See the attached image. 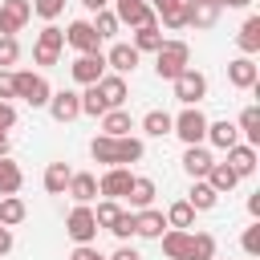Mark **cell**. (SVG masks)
<instances>
[{
	"instance_id": "48",
	"label": "cell",
	"mask_w": 260,
	"mask_h": 260,
	"mask_svg": "<svg viewBox=\"0 0 260 260\" xmlns=\"http://www.w3.org/2000/svg\"><path fill=\"white\" fill-rule=\"evenodd\" d=\"M106 260H142V252H138V248H130V244H122V248H118L114 256H106Z\"/></svg>"
},
{
	"instance_id": "10",
	"label": "cell",
	"mask_w": 260,
	"mask_h": 260,
	"mask_svg": "<svg viewBox=\"0 0 260 260\" xmlns=\"http://www.w3.org/2000/svg\"><path fill=\"white\" fill-rule=\"evenodd\" d=\"M110 4H114V16H118V24L142 28V24H150V20H154V8H150L146 0H110Z\"/></svg>"
},
{
	"instance_id": "32",
	"label": "cell",
	"mask_w": 260,
	"mask_h": 260,
	"mask_svg": "<svg viewBox=\"0 0 260 260\" xmlns=\"http://www.w3.org/2000/svg\"><path fill=\"white\" fill-rule=\"evenodd\" d=\"M167 228H175V232H191L195 228V211H191L187 199H179V203L167 207Z\"/></svg>"
},
{
	"instance_id": "15",
	"label": "cell",
	"mask_w": 260,
	"mask_h": 260,
	"mask_svg": "<svg viewBox=\"0 0 260 260\" xmlns=\"http://www.w3.org/2000/svg\"><path fill=\"white\" fill-rule=\"evenodd\" d=\"M162 232H167V215H162V211H154V207L134 211V236H142V240H158Z\"/></svg>"
},
{
	"instance_id": "19",
	"label": "cell",
	"mask_w": 260,
	"mask_h": 260,
	"mask_svg": "<svg viewBox=\"0 0 260 260\" xmlns=\"http://www.w3.org/2000/svg\"><path fill=\"white\" fill-rule=\"evenodd\" d=\"M138 57H142V53H138L134 45H126V41H122V45H114V49L106 53V65H110V69H114V73L122 77V73H134Z\"/></svg>"
},
{
	"instance_id": "14",
	"label": "cell",
	"mask_w": 260,
	"mask_h": 260,
	"mask_svg": "<svg viewBox=\"0 0 260 260\" xmlns=\"http://www.w3.org/2000/svg\"><path fill=\"white\" fill-rule=\"evenodd\" d=\"M98 93H102V102H106L110 110H126L130 85H126V77H118V73H102V81H98Z\"/></svg>"
},
{
	"instance_id": "39",
	"label": "cell",
	"mask_w": 260,
	"mask_h": 260,
	"mask_svg": "<svg viewBox=\"0 0 260 260\" xmlns=\"http://www.w3.org/2000/svg\"><path fill=\"white\" fill-rule=\"evenodd\" d=\"M89 24H93V32H98L102 41L118 32V16H114V8H102V12H93V20H89Z\"/></svg>"
},
{
	"instance_id": "35",
	"label": "cell",
	"mask_w": 260,
	"mask_h": 260,
	"mask_svg": "<svg viewBox=\"0 0 260 260\" xmlns=\"http://www.w3.org/2000/svg\"><path fill=\"white\" fill-rule=\"evenodd\" d=\"M236 130H240V134L248 138V146H256V142H260V106H248V110L240 114Z\"/></svg>"
},
{
	"instance_id": "29",
	"label": "cell",
	"mask_w": 260,
	"mask_h": 260,
	"mask_svg": "<svg viewBox=\"0 0 260 260\" xmlns=\"http://www.w3.org/2000/svg\"><path fill=\"white\" fill-rule=\"evenodd\" d=\"M89 154H93V162H102V167H118V138L98 134V138L89 142Z\"/></svg>"
},
{
	"instance_id": "2",
	"label": "cell",
	"mask_w": 260,
	"mask_h": 260,
	"mask_svg": "<svg viewBox=\"0 0 260 260\" xmlns=\"http://www.w3.org/2000/svg\"><path fill=\"white\" fill-rule=\"evenodd\" d=\"M171 134H179L183 146H203V138H207V114L199 106H183L171 118Z\"/></svg>"
},
{
	"instance_id": "47",
	"label": "cell",
	"mask_w": 260,
	"mask_h": 260,
	"mask_svg": "<svg viewBox=\"0 0 260 260\" xmlns=\"http://www.w3.org/2000/svg\"><path fill=\"white\" fill-rule=\"evenodd\" d=\"M69 260H106V256H102L93 244H77V248L69 252Z\"/></svg>"
},
{
	"instance_id": "46",
	"label": "cell",
	"mask_w": 260,
	"mask_h": 260,
	"mask_svg": "<svg viewBox=\"0 0 260 260\" xmlns=\"http://www.w3.org/2000/svg\"><path fill=\"white\" fill-rule=\"evenodd\" d=\"M16 85H12V69H0V102H12Z\"/></svg>"
},
{
	"instance_id": "24",
	"label": "cell",
	"mask_w": 260,
	"mask_h": 260,
	"mask_svg": "<svg viewBox=\"0 0 260 260\" xmlns=\"http://www.w3.org/2000/svg\"><path fill=\"white\" fill-rule=\"evenodd\" d=\"M69 179H73V167H69V162H49L41 183H45V191H49V195H65Z\"/></svg>"
},
{
	"instance_id": "53",
	"label": "cell",
	"mask_w": 260,
	"mask_h": 260,
	"mask_svg": "<svg viewBox=\"0 0 260 260\" xmlns=\"http://www.w3.org/2000/svg\"><path fill=\"white\" fill-rule=\"evenodd\" d=\"M8 150H12V142H8V134H0V158H8Z\"/></svg>"
},
{
	"instance_id": "21",
	"label": "cell",
	"mask_w": 260,
	"mask_h": 260,
	"mask_svg": "<svg viewBox=\"0 0 260 260\" xmlns=\"http://www.w3.org/2000/svg\"><path fill=\"white\" fill-rule=\"evenodd\" d=\"M154 195H158L154 179H146V175H134L130 191H126V199H130V211H142V207H150V203H154Z\"/></svg>"
},
{
	"instance_id": "6",
	"label": "cell",
	"mask_w": 260,
	"mask_h": 260,
	"mask_svg": "<svg viewBox=\"0 0 260 260\" xmlns=\"http://www.w3.org/2000/svg\"><path fill=\"white\" fill-rule=\"evenodd\" d=\"M61 49H65V32H61L57 24H45V28L37 32V45H32V61H37V65H57Z\"/></svg>"
},
{
	"instance_id": "25",
	"label": "cell",
	"mask_w": 260,
	"mask_h": 260,
	"mask_svg": "<svg viewBox=\"0 0 260 260\" xmlns=\"http://www.w3.org/2000/svg\"><path fill=\"white\" fill-rule=\"evenodd\" d=\"M187 203H191V211H211V207L219 203V195L211 191V183H207V179H191V191H187Z\"/></svg>"
},
{
	"instance_id": "26",
	"label": "cell",
	"mask_w": 260,
	"mask_h": 260,
	"mask_svg": "<svg viewBox=\"0 0 260 260\" xmlns=\"http://www.w3.org/2000/svg\"><path fill=\"white\" fill-rule=\"evenodd\" d=\"M236 45L244 49V57H256L260 53V16H248L236 32Z\"/></svg>"
},
{
	"instance_id": "40",
	"label": "cell",
	"mask_w": 260,
	"mask_h": 260,
	"mask_svg": "<svg viewBox=\"0 0 260 260\" xmlns=\"http://www.w3.org/2000/svg\"><path fill=\"white\" fill-rule=\"evenodd\" d=\"M110 106L102 102V93H98V85H85V93H81V114H89V118H102Z\"/></svg>"
},
{
	"instance_id": "4",
	"label": "cell",
	"mask_w": 260,
	"mask_h": 260,
	"mask_svg": "<svg viewBox=\"0 0 260 260\" xmlns=\"http://www.w3.org/2000/svg\"><path fill=\"white\" fill-rule=\"evenodd\" d=\"M65 236L73 244H93L98 240V219H93V207L89 203H77L69 215H65Z\"/></svg>"
},
{
	"instance_id": "56",
	"label": "cell",
	"mask_w": 260,
	"mask_h": 260,
	"mask_svg": "<svg viewBox=\"0 0 260 260\" xmlns=\"http://www.w3.org/2000/svg\"><path fill=\"white\" fill-rule=\"evenodd\" d=\"M211 260H219V256H211Z\"/></svg>"
},
{
	"instance_id": "30",
	"label": "cell",
	"mask_w": 260,
	"mask_h": 260,
	"mask_svg": "<svg viewBox=\"0 0 260 260\" xmlns=\"http://www.w3.org/2000/svg\"><path fill=\"white\" fill-rule=\"evenodd\" d=\"M187 240H191V232H175V228H167V232L158 236L167 260H187Z\"/></svg>"
},
{
	"instance_id": "33",
	"label": "cell",
	"mask_w": 260,
	"mask_h": 260,
	"mask_svg": "<svg viewBox=\"0 0 260 260\" xmlns=\"http://www.w3.org/2000/svg\"><path fill=\"white\" fill-rule=\"evenodd\" d=\"M24 215H28V207H24L20 195H0V223L4 228H16Z\"/></svg>"
},
{
	"instance_id": "34",
	"label": "cell",
	"mask_w": 260,
	"mask_h": 260,
	"mask_svg": "<svg viewBox=\"0 0 260 260\" xmlns=\"http://www.w3.org/2000/svg\"><path fill=\"white\" fill-rule=\"evenodd\" d=\"M215 256V236L211 232H191L187 240V260H211Z\"/></svg>"
},
{
	"instance_id": "16",
	"label": "cell",
	"mask_w": 260,
	"mask_h": 260,
	"mask_svg": "<svg viewBox=\"0 0 260 260\" xmlns=\"http://www.w3.org/2000/svg\"><path fill=\"white\" fill-rule=\"evenodd\" d=\"M219 20L215 0H187V28H211Z\"/></svg>"
},
{
	"instance_id": "51",
	"label": "cell",
	"mask_w": 260,
	"mask_h": 260,
	"mask_svg": "<svg viewBox=\"0 0 260 260\" xmlns=\"http://www.w3.org/2000/svg\"><path fill=\"white\" fill-rule=\"evenodd\" d=\"M248 211H252V215H260V191H256V195H248Z\"/></svg>"
},
{
	"instance_id": "3",
	"label": "cell",
	"mask_w": 260,
	"mask_h": 260,
	"mask_svg": "<svg viewBox=\"0 0 260 260\" xmlns=\"http://www.w3.org/2000/svg\"><path fill=\"white\" fill-rule=\"evenodd\" d=\"M12 85H16V98L28 102L32 110L49 106V98H53V85H49L41 73H32V69H12Z\"/></svg>"
},
{
	"instance_id": "20",
	"label": "cell",
	"mask_w": 260,
	"mask_h": 260,
	"mask_svg": "<svg viewBox=\"0 0 260 260\" xmlns=\"http://www.w3.org/2000/svg\"><path fill=\"white\" fill-rule=\"evenodd\" d=\"M211 150L207 146H187L183 150V171L191 175V179H207V171H211Z\"/></svg>"
},
{
	"instance_id": "17",
	"label": "cell",
	"mask_w": 260,
	"mask_h": 260,
	"mask_svg": "<svg viewBox=\"0 0 260 260\" xmlns=\"http://www.w3.org/2000/svg\"><path fill=\"white\" fill-rule=\"evenodd\" d=\"M65 195H69L73 203H93V199H98V175H89V171H73Z\"/></svg>"
},
{
	"instance_id": "28",
	"label": "cell",
	"mask_w": 260,
	"mask_h": 260,
	"mask_svg": "<svg viewBox=\"0 0 260 260\" xmlns=\"http://www.w3.org/2000/svg\"><path fill=\"white\" fill-rule=\"evenodd\" d=\"M162 41H167V37H162L158 20H150V24L134 28V49H138V53H158V45H162Z\"/></svg>"
},
{
	"instance_id": "54",
	"label": "cell",
	"mask_w": 260,
	"mask_h": 260,
	"mask_svg": "<svg viewBox=\"0 0 260 260\" xmlns=\"http://www.w3.org/2000/svg\"><path fill=\"white\" fill-rule=\"evenodd\" d=\"M167 4H175V0H150V8L158 12V8H167Z\"/></svg>"
},
{
	"instance_id": "43",
	"label": "cell",
	"mask_w": 260,
	"mask_h": 260,
	"mask_svg": "<svg viewBox=\"0 0 260 260\" xmlns=\"http://www.w3.org/2000/svg\"><path fill=\"white\" fill-rule=\"evenodd\" d=\"M240 248H244L248 256H260V223H248V228H244V236H240Z\"/></svg>"
},
{
	"instance_id": "55",
	"label": "cell",
	"mask_w": 260,
	"mask_h": 260,
	"mask_svg": "<svg viewBox=\"0 0 260 260\" xmlns=\"http://www.w3.org/2000/svg\"><path fill=\"white\" fill-rule=\"evenodd\" d=\"M252 260H260V256H252Z\"/></svg>"
},
{
	"instance_id": "52",
	"label": "cell",
	"mask_w": 260,
	"mask_h": 260,
	"mask_svg": "<svg viewBox=\"0 0 260 260\" xmlns=\"http://www.w3.org/2000/svg\"><path fill=\"white\" fill-rule=\"evenodd\" d=\"M252 0H219V8H248Z\"/></svg>"
},
{
	"instance_id": "50",
	"label": "cell",
	"mask_w": 260,
	"mask_h": 260,
	"mask_svg": "<svg viewBox=\"0 0 260 260\" xmlns=\"http://www.w3.org/2000/svg\"><path fill=\"white\" fill-rule=\"evenodd\" d=\"M81 8H89V12H102V8H110V0H81Z\"/></svg>"
},
{
	"instance_id": "49",
	"label": "cell",
	"mask_w": 260,
	"mask_h": 260,
	"mask_svg": "<svg viewBox=\"0 0 260 260\" xmlns=\"http://www.w3.org/2000/svg\"><path fill=\"white\" fill-rule=\"evenodd\" d=\"M8 252H12V228L0 223V256H8Z\"/></svg>"
},
{
	"instance_id": "22",
	"label": "cell",
	"mask_w": 260,
	"mask_h": 260,
	"mask_svg": "<svg viewBox=\"0 0 260 260\" xmlns=\"http://www.w3.org/2000/svg\"><path fill=\"white\" fill-rule=\"evenodd\" d=\"M228 167H232L240 179H248V175L256 171V146H248V142H236V146L228 150Z\"/></svg>"
},
{
	"instance_id": "31",
	"label": "cell",
	"mask_w": 260,
	"mask_h": 260,
	"mask_svg": "<svg viewBox=\"0 0 260 260\" xmlns=\"http://www.w3.org/2000/svg\"><path fill=\"white\" fill-rule=\"evenodd\" d=\"M207 183H211V191H215V195H223V191H232V187L240 183V175H236L228 162H211V171H207Z\"/></svg>"
},
{
	"instance_id": "8",
	"label": "cell",
	"mask_w": 260,
	"mask_h": 260,
	"mask_svg": "<svg viewBox=\"0 0 260 260\" xmlns=\"http://www.w3.org/2000/svg\"><path fill=\"white\" fill-rule=\"evenodd\" d=\"M73 81L77 85H98L102 73H106V53H77V61L69 65Z\"/></svg>"
},
{
	"instance_id": "11",
	"label": "cell",
	"mask_w": 260,
	"mask_h": 260,
	"mask_svg": "<svg viewBox=\"0 0 260 260\" xmlns=\"http://www.w3.org/2000/svg\"><path fill=\"white\" fill-rule=\"evenodd\" d=\"M130 183H134L130 167H106V175L98 179V195H106V199H126Z\"/></svg>"
},
{
	"instance_id": "13",
	"label": "cell",
	"mask_w": 260,
	"mask_h": 260,
	"mask_svg": "<svg viewBox=\"0 0 260 260\" xmlns=\"http://www.w3.org/2000/svg\"><path fill=\"white\" fill-rule=\"evenodd\" d=\"M228 81H232L236 89H256V85H260V65L240 53L236 61H228Z\"/></svg>"
},
{
	"instance_id": "1",
	"label": "cell",
	"mask_w": 260,
	"mask_h": 260,
	"mask_svg": "<svg viewBox=\"0 0 260 260\" xmlns=\"http://www.w3.org/2000/svg\"><path fill=\"white\" fill-rule=\"evenodd\" d=\"M187 65H191V45H187V41L171 37V41L158 45V53H154V73H158L162 81H175Z\"/></svg>"
},
{
	"instance_id": "36",
	"label": "cell",
	"mask_w": 260,
	"mask_h": 260,
	"mask_svg": "<svg viewBox=\"0 0 260 260\" xmlns=\"http://www.w3.org/2000/svg\"><path fill=\"white\" fill-rule=\"evenodd\" d=\"M20 183H24L20 167H16L12 158H0V195H16V191H20Z\"/></svg>"
},
{
	"instance_id": "7",
	"label": "cell",
	"mask_w": 260,
	"mask_h": 260,
	"mask_svg": "<svg viewBox=\"0 0 260 260\" xmlns=\"http://www.w3.org/2000/svg\"><path fill=\"white\" fill-rule=\"evenodd\" d=\"M32 20V0H0V37H16Z\"/></svg>"
},
{
	"instance_id": "57",
	"label": "cell",
	"mask_w": 260,
	"mask_h": 260,
	"mask_svg": "<svg viewBox=\"0 0 260 260\" xmlns=\"http://www.w3.org/2000/svg\"><path fill=\"white\" fill-rule=\"evenodd\" d=\"M215 4H219V0H215Z\"/></svg>"
},
{
	"instance_id": "41",
	"label": "cell",
	"mask_w": 260,
	"mask_h": 260,
	"mask_svg": "<svg viewBox=\"0 0 260 260\" xmlns=\"http://www.w3.org/2000/svg\"><path fill=\"white\" fill-rule=\"evenodd\" d=\"M20 61V45H16V37H0V69H12Z\"/></svg>"
},
{
	"instance_id": "9",
	"label": "cell",
	"mask_w": 260,
	"mask_h": 260,
	"mask_svg": "<svg viewBox=\"0 0 260 260\" xmlns=\"http://www.w3.org/2000/svg\"><path fill=\"white\" fill-rule=\"evenodd\" d=\"M49 114H53V122H73V118H81V93H73V89H53V98H49V106H45Z\"/></svg>"
},
{
	"instance_id": "38",
	"label": "cell",
	"mask_w": 260,
	"mask_h": 260,
	"mask_svg": "<svg viewBox=\"0 0 260 260\" xmlns=\"http://www.w3.org/2000/svg\"><path fill=\"white\" fill-rule=\"evenodd\" d=\"M118 215H122V207H118V199H102V203L93 207V219H98V232H102V228L110 232Z\"/></svg>"
},
{
	"instance_id": "37",
	"label": "cell",
	"mask_w": 260,
	"mask_h": 260,
	"mask_svg": "<svg viewBox=\"0 0 260 260\" xmlns=\"http://www.w3.org/2000/svg\"><path fill=\"white\" fill-rule=\"evenodd\" d=\"M142 130H146L150 138H167V134H171V114H167V110H146Z\"/></svg>"
},
{
	"instance_id": "45",
	"label": "cell",
	"mask_w": 260,
	"mask_h": 260,
	"mask_svg": "<svg viewBox=\"0 0 260 260\" xmlns=\"http://www.w3.org/2000/svg\"><path fill=\"white\" fill-rule=\"evenodd\" d=\"M16 126V106L12 102H0V134H8Z\"/></svg>"
},
{
	"instance_id": "18",
	"label": "cell",
	"mask_w": 260,
	"mask_h": 260,
	"mask_svg": "<svg viewBox=\"0 0 260 260\" xmlns=\"http://www.w3.org/2000/svg\"><path fill=\"white\" fill-rule=\"evenodd\" d=\"M203 142H211L215 150H232V146L240 142V130H236V122L219 118V122H207V138H203Z\"/></svg>"
},
{
	"instance_id": "12",
	"label": "cell",
	"mask_w": 260,
	"mask_h": 260,
	"mask_svg": "<svg viewBox=\"0 0 260 260\" xmlns=\"http://www.w3.org/2000/svg\"><path fill=\"white\" fill-rule=\"evenodd\" d=\"M65 45H73L77 53H102V37L93 32L89 20H73V24L65 28Z\"/></svg>"
},
{
	"instance_id": "23",
	"label": "cell",
	"mask_w": 260,
	"mask_h": 260,
	"mask_svg": "<svg viewBox=\"0 0 260 260\" xmlns=\"http://www.w3.org/2000/svg\"><path fill=\"white\" fill-rule=\"evenodd\" d=\"M154 20H158V28H171V32H183V28H187V0H175V4H167V8H158V12H154Z\"/></svg>"
},
{
	"instance_id": "5",
	"label": "cell",
	"mask_w": 260,
	"mask_h": 260,
	"mask_svg": "<svg viewBox=\"0 0 260 260\" xmlns=\"http://www.w3.org/2000/svg\"><path fill=\"white\" fill-rule=\"evenodd\" d=\"M171 85H175V98H179L183 106H199V102L207 98V77H203L195 65H187V69H183Z\"/></svg>"
},
{
	"instance_id": "44",
	"label": "cell",
	"mask_w": 260,
	"mask_h": 260,
	"mask_svg": "<svg viewBox=\"0 0 260 260\" xmlns=\"http://www.w3.org/2000/svg\"><path fill=\"white\" fill-rule=\"evenodd\" d=\"M110 232H114V236H118V240L126 244V240L134 236V211H122V215L114 219V228H110Z\"/></svg>"
},
{
	"instance_id": "42",
	"label": "cell",
	"mask_w": 260,
	"mask_h": 260,
	"mask_svg": "<svg viewBox=\"0 0 260 260\" xmlns=\"http://www.w3.org/2000/svg\"><path fill=\"white\" fill-rule=\"evenodd\" d=\"M32 12H37L41 20H57V16L65 12V0H32Z\"/></svg>"
},
{
	"instance_id": "27",
	"label": "cell",
	"mask_w": 260,
	"mask_h": 260,
	"mask_svg": "<svg viewBox=\"0 0 260 260\" xmlns=\"http://www.w3.org/2000/svg\"><path fill=\"white\" fill-rule=\"evenodd\" d=\"M134 130V118L126 114V110H106L102 114V134H110V138H126Z\"/></svg>"
}]
</instances>
